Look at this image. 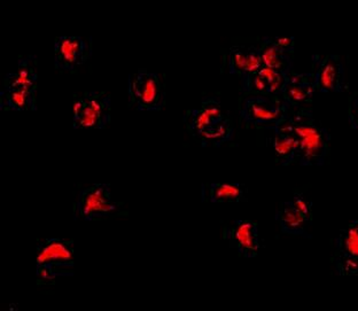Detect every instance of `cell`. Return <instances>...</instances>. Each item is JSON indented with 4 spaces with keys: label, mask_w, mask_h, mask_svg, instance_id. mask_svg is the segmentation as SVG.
<instances>
[{
    "label": "cell",
    "mask_w": 358,
    "mask_h": 311,
    "mask_svg": "<svg viewBox=\"0 0 358 311\" xmlns=\"http://www.w3.org/2000/svg\"><path fill=\"white\" fill-rule=\"evenodd\" d=\"M277 124L286 129L298 144L296 161L301 166H323L329 154V133L306 107L288 109Z\"/></svg>",
    "instance_id": "1"
},
{
    "label": "cell",
    "mask_w": 358,
    "mask_h": 311,
    "mask_svg": "<svg viewBox=\"0 0 358 311\" xmlns=\"http://www.w3.org/2000/svg\"><path fill=\"white\" fill-rule=\"evenodd\" d=\"M75 266L74 241L48 238L36 250V275L39 285L55 284L59 277L71 276Z\"/></svg>",
    "instance_id": "2"
},
{
    "label": "cell",
    "mask_w": 358,
    "mask_h": 311,
    "mask_svg": "<svg viewBox=\"0 0 358 311\" xmlns=\"http://www.w3.org/2000/svg\"><path fill=\"white\" fill-rule=\"evenodd\" d=\"M122 208L123 203L112 199L109 184H93L78 193L74 203V218L85 222L101 221L121 216L124 212Z\"/></svg>",
    "instance_id": "3"
},
{
    "label": "cell",
    "mask_w": 358,
    "mask_h": 311,
    "mask_svg": "<svg viewBox=\"0 0 358 311\" xmlns=\"http://www.w3.org/2000/svg\"><path fill=\"white\" fill-rule=\"evenodd\" d=\"M129 107L141 112H157L166 105V84L162 76L148 69L129 75Z\"/></svg>",
    "instance_id": "4"
},
{
    "label": "cell",
    "mask_w": 358,
    "mask_h": 311,
    "mask_svg": "<svg viewBox=\"0 0 358 311\" xmlns=\"http://www.w3.org/2000/svg\"><path fill=\"white\" fill-rule=\"evenodd\" d=\"M73 113L75 129L106 128L112 117V98L103 91H89L75 96Z\"/></svg>",
    "instance_id": "5"
},
{
    "label": "cell",
    "mask_w": 358,
    "mask_h": 311,
    "mask_svg": "<svg viewBox=\"0 0 358 311\" xmlns=\"http://www.w3.org/2000/svg\"><path fill=\"white\" fill-rule=\"evenodd\" d=\"M288 107L280 96L246 94L240 101V116L247 124L275 128L287 114Z\"/></svg>",
    "instance_id": "6"
},
{
    "label": "cell",
    "mask_w": 358,
    "mask_h": 311,
    "mask_svg": "<svg viewBox=\"0 0 358 311\" xmlns=\"http://www.w3.org/2000/svg\"><path fill=\"white\" fill-rule=\"evenodd\" d=\"M275 218L285 233L311 237L308 226L313 221V203L302 193H295L292 200L282 203L277 210Z\"/></svg>",
    "instance_id": "7"
},
{
    "label": "cell",
    "mask_w": 358,
    "mask_h": 311,
    "mask_svg": "<svg viewBox=\"0 0 358 311\" xmlns=\"http://www.w3.org/2000/svg\"><path fill=\"white\" fill-rule=\"evenodd\" d=\"M92 55L91 38L80 36H60L55 41V68L61 71H74Z\"/></svg>",
    "instance_id": "8"
},
{
    "label": "cell",
    "mask_w": 358,
    "mask_h": 311,
    "mask_svg": "<svg viewBox=\"0 0 358 311\" xmlns=\"http://www.w3.org/2000/svg\"><path fill=\"white\" fill-rule=\"evenodd\" d=\"M313 80L320 92H343L347 89L345 67L339 55H313Z\"/></svg>",
    "instance_id": "9"
},
{
    "label": "cell",
    "mask_w": 358,
    "mask_h": 311,
    "mask_svg": "<svg viewBox=\"0 0 358 311\" xmlns=\"http://www.w3.org/2000/svg\"><path fill=\"white\" fill-rule=\"evenodd\" d=\"M223 238L231 248L237 250L239 255L247 259L257 256L261 249L259 226L248 219H236L227 224L223 230Z\"/></svg>",
    "instance_id": "10"
},
{
    "label": "cell",
    "mask_w": 358,
    "mask_h": 311,
    "mask_svg": "<svg viewBox=\"0 0 358 311\" xmlns=\"http://www.w3.org/2000/svg\"><path fill=\"white\" fill-rule=\"evenodd\" d=\"M227 116L223 113L221 101L216 98L202 100L198 108L189 109L185 114L186 128L198 140L203 133L220 124Z\"/></svg>",
    "instance_id": "11"
},
{
    "label": "cell",
    "mask_w": 358,
    "mask_h": 311,
    "mask_svg": "<svg viewBox=\"0 0 358 311\" xmlns=\"http://www.w3.org/2000/svg\"><path fill=\"white\" fill-rule=\"evenodd\" d=\"M287 82V75L262 66L257 73L241 80V94L280 96Z\"/></svg>",
    "instance_id": "12"
},
{
    "label": "cell",
    "mask_w": 358,
    "mask_h": 311,
    "mask_svg": "<svg viewBox=\"0 0 358 311\" xmlns=\"http://www.w3.org/2000/svg\"><path fill=\"white\" fill-rule=\"evenodd\" d=\"M262 66L259 46L236 45L229 50L227 68L231 75L240 76V80L250 78Z\"/></svg>",
    "instance_id": "13"
},
{
    "label": "cell",
    "mask_w": 358,
    "mask_h": 311,
    "mask_svg": "<svg viewBox=\"0 0 358 311\" xmlns=\"http://www.w3.org/2000/svg\"><path fill=\"white\" fill-rule=\"evenodd\" d=\"M315 91L313 73L292 71L287 75V82L280 96L288 109L302 108L303 103H310Z\"/></svg>",
    "instance_id": "14"
},
{
    "label": "cell",
    "mask_w": 358,
    "mask_h": 311,
    "mask_svg": "<svg viewBox=\"0 0 358 311\" xmlns=\"http://www.w3.org/2000/svg\"><path fill=\"white\" fill-rule=\"evenodd\" d=\"M37 59L34 55L21 57L17 60V67L13 73L3 78V89H23L37 91Z\"/></svg>",
    "instance_id": "15"
},
{
    "label": "cell",
    "mask_w": 358,
    "mask_h": 311,
    "mask_svg": "<svg viewBox=\"0 0 358 311\" xmlns=\"http://www.w3.org/2000/svg\"><path fill=\"white\" fill-rule=\"evenodd\" d=\"M247 199V187L243 184L208 183L201 185L203 203H243Z\"/></svg>",
    "instance_id": "16"
},
{
    "label": "cell",
    "mask_w": 358,
    "mask_h": 311,
    "mask_svg": "<svg viewBox=\"0 0 358 311\" xmlns=\"http://www.w3.org/2000/svg\"><path fill=\"white\" fill-rule=\"evenodd\" d=\"M261 58H262L263 66L271 68L275 71L288 75L293 71L294 67V53L282 51L279 48L272 45L271 43L262 38V44L259 46Z\"/></svg>",
    "instance_id": "17"
},
{
    "label": "cell",
    "mask_w": 358,
    "mask_h": 311,
    "mask_svg": "<svg viewBox=\"0 0 358 311\" xmlns=\"http://www.w3.org/2000/svg\"><path fill=\"white\" fill-rule=\"evenodd\" d=\"M275 136L272 138V147L275 152V159L282 166H289L296 160L298 144L293 136L280 125L273 128Z\"/></svg>",
    "instance_id": "18"
},
{
    "label": "cell",
    "mask_w": 358,
    "mask_h": 311,
    "mask_svg": "<svg viewBox=\"0 0 358 311\" xmlns=\"http://www.w3.org/2000/svg\"><path fill=\"white\" fill-rule=\"evenodd\" d=\"M35 91L23 89H3L0 92V108L3 110H36Z\"/></svg>",
    "instance_id": "19"
},
{
    "label": "cell",
    "mask_w": 358,
    "mask_h": 311,
    "mask_svg": "<svg viewBox=\"0 0 358 311\" xmlns=\"http://www.w3.org/2000/svg\"><path fill=\"white\" fill-rule=\"evenodd\" d=\"M336 256L358 260V219L340 232L336 239Z\"/></svg>",
    "instance_id": "20"
},
{
    "label": "cell",
    "mask_w": 358,
    "mask_h": 311,
    "mask_svg": "<svg viewBox=\"0 0 358 311\" xmlns=\"http://www.w3.org/2000/svg\"><path fill=\"white\" fill-rule=\"evenodd\" d=\"M234 137V125L231 122V119L227 116V119L223 120L220 124L206 132L198 139L199 143L202 146H215L218 147L224 143L231 140Z\"/></svg>",
    "instance_id": "21"
},
{
    "label": "cell",
    "mask_w": 358,
    "mask_h": 311,
    "mask_svg": "<svg viewBox=\"0 0 358 311\" xmlns=\"http://www.w3.org/2000/svg\"><path fill=\"white\" fill-rule=\"evenodd\" d=\"M336 273L340 276H352L358 275V260H352L348 257L336 256L334 260Z\"/></svg>",
    "instance_id": "22"
},
{
    "label": "cell",
    "mask_w": 358,
    "mask_h": 311,
    "mask_svg": "<svg viewBox=\"0 0 358 311\" xmlns=\"http://www.w3.org/2000/svg\"><path fill=\"white\" fill-rule=\"evenodd\" d=\"M264 39L282 51L294 53L295 39L293 37H264Z\"/></svg>",
    "instance_id": "23"
},
{
    "label": "cell",
    "mask_w": 358,
    "mask_h": 311,
    "mask_svg": "<svg viewBox=\"0 0 358 311\" xmlns=\"http://www.w3.org/2000/svg\"><path fill=\"white\" fill-rule=\"evenodd\" d=\"M349 122L352 128L358 132V94H354L349 101L348 109Z\"/></svg>",
    "instance_id": "24"
},
{
    "label": "cell",
    "mask_w": 358,
    "mask_h": 311,
    "mask_svg": "<svg viewBox=\"0 0 358 311\" xmlns=\"http://www.w3.org/2000/svg\"><path fill=\"white\" fill-rule=\"evenodd\" d=\"M7 311H17V308H16V305H10V309Z\"/></svg>",
    "instance_id": "25"
}]
</instances>
